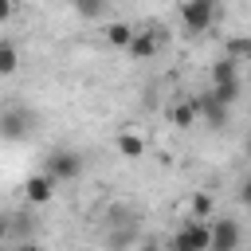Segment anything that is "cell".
Masks as SVG:
<instances>
[{
  "instance_id": "8992f818",
  "label": "cell",
  "mask_w": 251,
  "mask_h": 251,
  "mask_svg": "<svg viewBox=\"0 0 251 251\" xmlns=\"http://www.w3.org/2000/svg\"><path fill=\"white\" fill-rule=\"evenodd\" d=\"M196 102H200V118H204L208 126H227V102H220L216 90L196 94Z\"/></svg>"
},
{
  "instance_id": "e0dca14e",
  "label": "cell",
  "mask_w": 251,
  "mask_h": 251,
  "mask_svg": "<svg viewBox=\"0 0 251 251\" xmlns=\"http://www.w3.org/2000/svg\"><path fill=\"white\" fill-rule=\"evenodd\" d=\"M212 90H216V98H220V102H227V106L239 98V82H220V86H212Z\"/></svg>"
},
{
  "instance_id": "7a4b0ae2",
  "label": "cell",
  "mask_w": 251,
  "mask_h": 251,
  "mask_svg": "<svg viewBox=\"0 0 251 251\" xmlns=\"http://www.w3.org/2000/svg\"><path fill=\"white\" fill-rule=\"evenodd\" d=\"M216 12H220L216 0H184L180 4V24H184L188 35H200V31H208L216 24Z\"/></svg>"
},
{
  "instance_id": "9c48e42d",
  "label": "cell",
  "mask_w": 251,
  "mask_h": 251,
  "mask_svg": "<svg viewBox=\"0 0 251 251\" xmlns=\"http://www.w3.org/2000/svg\"><path fill=\"white\" fill-rule=\"evenodd\" d=\"M220 82H239V59L224 55L212 63V86H220Z\"/></svg>"
},
{
  "instance_id": "2e32d148",
  "label": "cell",
  "mask_w": 251,
  "mask_h": 251,
  "mask_svg": "<svg viewBox=\"0 0 251 251\" xmlns=\"http://www.w3.org/2000/svg\"><path fill=\"white\" fill-rule=\"evenodd\" d=\"M192 220H212V200H208L204 192L192 196Z\"/></svg>"
},
{
  "instance_id": "52a82bcc",
  "label": "cell",
  "mask_w": 251,
  "mask_h": 251,
  "mask_svg": "<svg viewBox=\"0 0 251 251\" xmlns=\"http://www.w3.org/2000/svg\"><path fill=\"white\" fill-rule=\"evenodd\" d=\"M55 176L51 173H35V176H27V184H24V192H27V200L31 204H47L51 196H55Z\"/></svg>"
},
{
  "instance_id": "277c9868",
  "label": "cell",
  "mask_w": 251,
  "mask_h": 251,
  "mask_svg": "<svg viewBox=\"0 0 251 251\" xmlns=\"http://www.w3.org/2000/svg\"><path fill=\"white\" fill-rule=\"evenodd\" d=\"M47 173L55 176V180H75L78 173H82V161H78V153H67V149H55L51 157H47Z\"/></svg>"
},
{
  "instance_id": "4fadbf2b",
  "label": "cell",
  "mask_w": 251,
  "mask_h": 251,
  "mask_svg": "<svg viewBox=\"0 0 251 251\" xmlns=\"http://www.w3.org/2000/svg\"><path fill=\"white\" fill-rule=\"evenodd\" d=\"M16 67H20V51L12 39H4L0 43V75H16Z\"/></svg>"
},
{
  "instance_id": "30bf717a",
  "label": "cell",
  "mask_w": 251,
  "mask_h": 251,
  "mask_svg": "<svg viewBox=\"0 0 251 251\" xmlns=\"http://www.w3.org/2000/svg\"><path fill=\"white\" fill-rule=\"evenodd\" d=\"M196 118H200V102H196V98H180V102L173 106V126L188 129V126H192Z\"/></svg>"
},
{
  "instance_id": "5b68a950",
  "label": "cell",
  "mask_w": 251,
  "mask_h": 251,
  "mask_svg": "<svg viewBox=\"0 0 251 251\" xmlns=\"http://www.w3.org/2000/svg\"><path fill=\"white\" fill-rule=\"evenodd\" d=\"M212 251H239V224L220 216L212 220Z\"/></svg>"
},
{
  "instance_id": "44dd1931",
  "label": "cell",
  "mask_w": 251,
  "mask_h": 251,
  "mask_svg": "<svg viewBox=\"0 0 251 251\" xmlns=\"http://www.w3.org/2000/svg\"><path fill=\"white\" fill-rule=\"evenodd\" d=\"M243 149H247V157H251V137H247V141H243Z\"/></svg>"
},
{
  "instance_id": "7c38bea8",
  "label": "cell",
  "mask_w": 251,
  "mask_h": 251,
  "mask_svg": "<svg viewBox=\"0 0 251 251\" xmlns=\"http://www.w3.org/2000/svg\"><path fill=\"white\" fill-rule=\"evenodd\" d=\"M118 153H122V157H129V161H137V157H145V141H141L137 133L122 129V133H118Z\"/></svg>"
},
{
  "instance_id": "ba28073f",
  "label": "cell",
  "mask_w": 251,
  "mask_h": 251,
  "mask_svg": "<svg viewBox=\"0 0 251 251\" xmlns=\"http://www.w3.org/2000/svg\"><path fill=\"white\" fill-rule=\"evenodd\" d=\"M35 118L27 114V110H4V118H0V129H4V137L8 141H20L24 133H27V126H31Z\"/></svg>"
},
{
  "instance_id": "ac0fdd59",
  "label": "cell",
  "mask_w": 251,
  "mask_h": 251,
  "mask_svg": "<svg viewBox=\"0 0 251 251\" xmlns=\"http://www.w3.org/2000/svg\"><path fill=\"white\" fill-rule=\"evenodd\" d=\"M239 200H243V204H251V180H247V184L239 188Z\"/></svg>"
},
{
  "instance_id": "5bb4252c",
  "label": "cell",
  "mask_w": 251,
  "mask_h": 251,
  "mask_svg": "<svg viewBox=\"0 0 251 251\" xmlns=\"http://www.w3.org/2000/svg\"><path fill=\"white\" fill-rule=\"evenodd\" d=\"M227 55L239 59V63H251V39L247 35H231L227 39Z\"/></svg>"
},
{
  "instance_id": "3957f363",
  "label": "cell",
  "mask_w": 251,
  "mask_h": 251,
  "mask_svg": "<svg viewBox=\"0 0 251 251\" xmlns=\"http://www.w3.org/2000/svg\"><path fill=\"white\" fill-rule=\"evenodd\" d=\"M161 47H165V27H141L126 51H129V59H153Z\"/></svg>"
},
{
  "instance_id": "9a60e30c",
  "label": "cell",
  "mask_w": 251,
  "mask_h": 251,
  "mask_svg": "<svg viewBox=\"0 0 251 251\" xmlns=\"http://www.w3.org/2000/svg\"><path fill=\"white\" fill-rule=\"evenodd\" d=\"M106 4H110V0H75V12H78L82 20H98V16L106 12Z\"/></svg>"
},
{
  "instance_id": "6da1fadb",
  "label": "cell",
  "mask_w": 251,
  "mask_h": 251,
  "mask_svg": "<svg viewBox=\"0 0 251 251\" xmlns=\"http://www.w3.org/2000/svg\"><path fill=\"white\" fill-rule=\"evenodd\" d=\"M169 251H212V224L188 216V224L169 239Z\"/></svg>"
},
{
  "instance_id": "8fae6325",
  "label": "cell",
  "mask_w": 251,
  "mask_h": 251,
  "mask_svg": "<svg viewBox=\"0 0 251 251\" xmlns=\"http://www.w3.org/2000/svg\"><path fill=\"white\" fill-rule=\"evenodd\" d=\"M102 35H106V43H110V47H129L137 31H133L129 24H106V27H102Z\"/></svg>"
},
{
  "instance_id": "ffe728a7",
  "label": "cell",
  "mask_w": 251,
  "mask_h": 251,
  "mask_svg": "<svg viewBox=\"0 0 251 251\" xmlns=\"http://www.w3.org/2000/svg\"><path fill=\"white\" fill-rule=\"evenodd\" d=\"M137 251H161V247H157V243H141Z\"/></svg>"
},
{
  "instance_id": "d6986e66",
  "label": "cell",
  "mask_w": 251,
  "mask_h": 251,
  "mask_svg": "<svg viewBox=\"0 0 251 251\" xmlns=\"http://www.w3.org/2000/svg\"><path fill=\"white\" fill-rule=\"evenodd\" d=\"M16 251H39V247H35V243H20Z\"/></svg>"
}]
</instances>
